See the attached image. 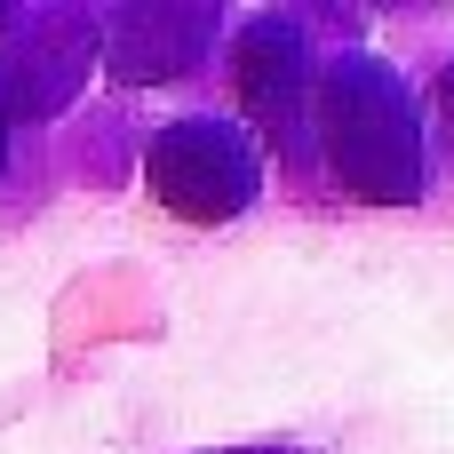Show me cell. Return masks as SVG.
<instances>
[{
    "label": "cell",
    "mask_w": 454,
    "mask_h": 454,
    "mask_svg": "<svg viewBox=\"0 0 454 454\" xmlns=\"http://www.w3.org/2000/svg\"><path fill=\"white\" fill-rule=\"evenodd\" d=\"M231 96L263 128H287L303 112V96H311V48H303L295 16H255L247 24V40L231 48Z\"/></svg>",
    "instance_id": "3957f363"
},
{
    "label": "cell",
    "mask_w": 454,
    "mask_h": 454,
    "mask_svg": "<svg viewBox=\"0 0 454 454\" xmlns=\"http://www.w3.org/2000/svg\"><path fill=\"white\" fill-rule=\"evenodd\" d=\"M144 184L184 223H231L263 192V160H255L247 128H231V120H176V128L152 136Z\"/></svg>",
    "instance_id": "7a4b0ae2"
},
{
    "label": "cell",
    "mask_w": 454,
    "mask_h": 454,
    "mask_svg": "<svg viewBox=\"0 0 454 454\" xmlns=\"http://www.w3.org/2000/svg\"><path fill=\"white\" fill-rule=\"evenodd\" d=\"M439 96H447V120H454V64H447V80H439Z\"/></svg>",
    "instance_id": "5b68a950"
},
{
    "label": "cell",
    "mask_w": 454,
    "mask_h": 454,
    "mask_svg": "<svg viewBox=\"0 0 454 454\" xmlns=\"http://www.w3.org/2000/svg\"><path fill=\"white\" fill-rule=\"evenodd\" d=\"M311 112H319L335 184L351 200H375V207H415L423 200V128H415V96L391 64H375V56L327 64Z\"/></svg>",
    "instance_id": "6da1fadb"
},
{
    "label": "cell",
    "mask_w": 454,
    "mask_h": 454,
    "mask_svg": "<svg viewBox=\"0 0 454 454\" xmlns=\"http://www.w3.org/2000/svg\"><path fill=\"white\" fill-rule=\"evenodd\" d=\"M0 24H8V8H0Z\"/></svg>",
    "instance_id": "8992f818"
},
{
    "label": "cell",
    "mask_w": 454,
    "mask_h": 454,
    "mask_svg": "<svg viewBox=\"0 0 454 454\" xmlns=\"http://www.w3.org/2000/svg\"><path fill=\"white\" fill-rule=\"evenodd\" d=\"M0 168H8V96H0Z\"/></svg>",
    "instance_id": "277c9868"
}]
</instances>
